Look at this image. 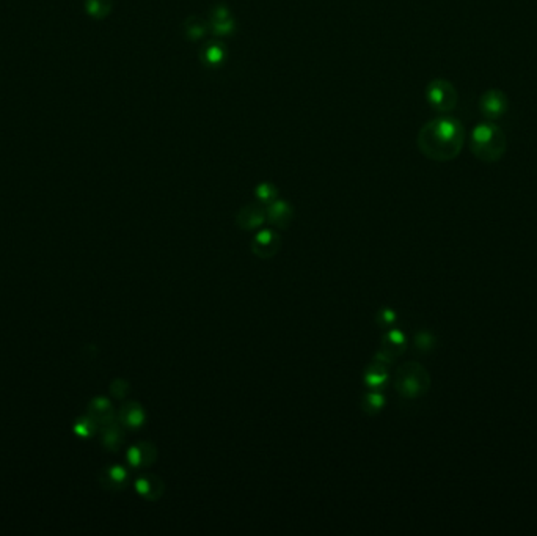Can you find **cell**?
<instances>
[{
  "label": "cell",
  "instance_id": "1",
  "mask_svg": "<svg viewBox=\"0 0 537 536\" xmlns=\"http://www.w3.org/2000/svg\"><path fill=\"white\" fill-rule=\"evenodd\" d=\"M417 145L427 159L448 162L457 158L465 145V127L457 118L438 117L419 129Z\"/></svg>",
  "mask_w": 537,
  "mask_h": 536
},
{
  "label": "cell",
  "instance_id": "2",
  "mask_svg": "<svg viewBox=\"0 0 537 536\" xmlns=\"http://www.w3.org/2000/svg\"><path fill=\"white\" fill-rule=\"evenodd\" d=\"M507 139L503 129L495 121L478 123L470 135V150L474 158L486 164H495L506 153Z\"/></svg>",
  "mask_w": 537,
  "mask_h": 536
},
{
  "label": "cell",
  "instance_id": "3",
  "mask_svg": "<svg viewBox=\"0 0 537 536\" xmlns=\"http://www.w3.org/2000/svg\"><path fill=\"white\" fill-rule=\"evenodd\" d=\"M431 385L429 373L418 362L400 365L394 375V387L400 397L415 399L423 397Z\"/></svg>",
  "mask_w": 537,
  "mask_h": 536
},
{
  "label": "cell",
  "instance_id": "4",
  "mask_svg": "<svg viewBox=\"0 0 537 536\" xmlns=\"http://www.w3.org/2000/svg\"><path fill=\"white\" fill-rule=\"evenodd\" d=\"M426 101L438 113H451L459 103V93L446 79H434L426 87Z\"/></svg>",
  "mask_w": 537,
  "mask_h": 536
},
{
  "label": "cell",
  "instance_id": "5",
  "mask_svg": "<svg viewBox=\"0 0 537 536\" xmlns=\"http://www.w3.org/2000/svg\"><path fill=\"white\" fill-rule=\"evenodd\" d=\"M509 111V99L506 93L498 88H491L479 98V112L488 121L501 120Z\"/></svg>",
  "mask_w": 537,
  "mask_h": 536
},
{
  "label": "cell",
  "instance_id": "6",
  "mask_svg": "<svg viewBox=\"0 0 537 536\" xmlns=\"http://www.w3.org/2000/svg\"><path fill=\"white\" fill-rule=\"evenodd\" d=\"M282 247V237L278 236L272 230H264V232L258 233L253 241H251V250L256 256L267 260V258L275 256L278 250Z\"/></svg>",
  "mask_w": 537,
  "mask_h": 536
},
{
  "label": "cell",
  "instance_id": "7",
  "mask_svg": "<svg viewBox=\"0 0 537 536\" xmlns=\"http://www.w3.org/2000/svg\"><path fill=\"white\" fill-rule=\"evenodd\" d=\"M388 359L379 351L377 356L372 359L371 365L365 371V384L371 387V389L384 387L386 381H388Z\"/></svg>",
  "mask_w": 537,
  "mask_h": 536
},
{
  "label": "cell",
  "instance_id": "8",
  "mask_svg": "<svg viewBox=\"0 0 537 536\" xmlns=\"http://www.w3.org/2000/svg\"><path fill=\"white\" fill-rule=\"evenodd\" d=\"M227 56L228 49L225 43L219 42V39H213V42H208L201 47L200 62L206 68H210V70H217V68H220L227 62Z\"/></svg>",
  "mask_w": 537,
  "mask_h": 536
},
{
  "label": "cell",
  "instance_id": "9",
  "mask_svg": "<svg viewBox=\"0 0 537 536\" xmlns=\"http://www.w3.org/2000/svg\"><path fill=\"white\" fill-rule=\"evenodd\" d=\"M266 217V209L261 206V203H250V205L241 208V211L237 213L236 222L242 230H255L261 225Z\"/></svg>",
  "mask_w": 537,
  "mask_h": 536
},
{
  "label": "cell",
  "instance_id": "10",
  "mask_svg": "<svg viewBox=\"0 0 537 536\" xmlns=\"http://www.w3.org/2000/svg\"><path fill=\"white\" fill-rule=\"evenodd\" d=\"M158 458V450L149 442H139L127 451L129 464L134 467H148L151 466Z\"/></svg>",
  "mask_w": 537,
  "mask_h": 536
},
{
  "label": "cell",
  "instance_id": "11",
  "mask_svg": "<svg viewBox=\"0 0 537 536\" xmlns=\"http://www.w3.org/2000/svg\"><path fill=\"white\" fill-rule=\"evenodd\" d=\"M266 216H267V219L272 225L280 227V228H286L292 220V216H294V209H292V206L289 205L288 201L275 200L267 206Z\"/></svg>",
  "mask_w": 537,
  "mask_h": 536
},
{
  "label": "cell",
  "instance_id": "12",
  "mask_svg": "<svg viewBox=\"0 0 537 536\" xmlns=\"http://www.w3.org/2000/svg\"><path fill=\"white\" fill-rule=\"evenodd\" d=\"M135 487L148 500H158L160 495L164 494V481H162L158 475H141V477L135 481Z\"/></svg>",
  "mask_w": 537,
  "mask_h": 536
},
{
  "label": "cell",
  "instance_id": "13",
  "mask_svg": "<svg viewBox=\"0 0 537 536\" xmlns=\"http://www.w3.org/2000/svg\"><path fill=\"white\" fill-rule=\"evenodd\" d=\"M88 416H90L98 425L107 426L115 422V413L110 401L107 398H94L88 408Z\"/></svg>",
  "mask_w": 537,
  "mask_h": 536
},
{
  "label": "cell",
  "instance_id": "14",
  "mask_svg": "<svg viewBox=\"0 0 537 536\" xmlns=\"http://www.w3.org/2000/svg\"><path fill=\"white\" fill-rule=\"evenodd\" d=\"M405 343L407 340L403 332L390 330L388 334L382 338V348H380V352L391 362L394 357H398L400 352L405 349Z\"/></svg>",
  "mask_w": 537,
  "mask_h": 536
},
{
  "label": "cell",
  "instance_id": "15",
  "mask_svg": "<svg viewBox=\"0 0 537 536\" xmlns=\"http://www.w3.org/2000/svg\"><path fill=\"white\" fill-rule=\"evenodd\" d=\"M120 422L123 423L127 428H140L145 422V412L141 409V406L135 401L126 403L120 411Z\"/></svg>",
  "mask_w": 537,
  "mask_h": 536
},
{
  "label": "cell",
  "instance_id": "16",
  "mask_svg": "<svg viewBox=\"0 0 537 536\" xmlns=\"http://www.w3.org/2000/svg\"><path fill=\"white\" fill-rule=\"evenodd\" d=\"M182 32H184V37L189 39V42H198V39H203L209 32V21L203 19L200 16H189L184 25H182Z\"/></svg>",
  "mask_w": 537,
  "mask_h": 536
},
{
  "label": "cell",
  "instance_id": "17",
  "mask_svg": "<svg viewBox=\"0 0 537 536\" xmlns=\"http://www.w3.org/2000/svg\"><path fill=\"white\" fill-rule=\"evenodd\" d=\"M126 481L127 472L120 466L108 467V469L101 475V483H103V486L108 487V490H121V487H125Z\"/></svg>",
  "mask_w": 537,
  "mask_h": 536
},
{
  "label": "cell",
  "instance_id": "18",
  "mask_svg": "<svg viewBox=\"0 0 537 536\" xmlns=\"http://www.w3.org/2000/svg\"><path fill=\"white\" fill-rule=\"evenodd\" d=\"M113 8L112 0H85L87 15L93 19H106Z\"/></svg>",
  "mask_w": 537,
  "mask_h": 536
},
{
  "label": "cell",
  "instance_id": "19",
  "mask_svg": "<svg viewBox=\"0 0 537 536\" xmlns=\"http://www.w3.org/2000/svg\"><path fill=\"white\" fill-rule=\"evenodd\" d=\"M125 436L123 431H121L117 422H113L110 425L104 426V432H103V442L107 447L108 450H118L121 444H123Z\"/></svg>",
  "mask_w": 537,
  "mask_h": 536
},
{
  "label": "cell",
  "instance_id": "20",
  "mask_svg": "<svg viewBox=\"0 0 537 536\" xmlns=\"http://www.w3.org/2000/svg\"><path fill=\"white\" fill-rule=\"evenodd\" d=\"M236 29L237 27H236V21L233 19V16L228 18V19H223V21H214V23L209 21V30L214 37H219V38L231 37V35H234Z\"/></svg>",
  "mask_w": 537,
  "mask_h": 536
},
{
  "label": "cell",
  "instance_id": "21",
  "mask_svg": "<svg viewBox=\"0 0 537 536\" xmlns=\"http://www.w3.org/2000/svg\"><path fill=\"white\" fill-rule=\"evenodd\" d=\"M384 406H385V398L382 393H377V392H372V393H368V395H365L362 401V409L366 413H369V416H374V413L382 411Z\"/></svg>",
  "mask_w": 537,
  "mask_h": 536
},
{
  "label": "cell",
  "instance_id": "22",
  "mask_svg": "<svg viewBox=\"0 0 537 536\" xmlns=\"http://www.w3.org/2000/svg\"><path fill=\"white\" fill-rule=\"evenodd\" d=\"M98 423L90 416L80 417L76 423H74V432L79 434L80 437H90L96 432Z\"/></svg>",
  "mask_w": 537,
  "mask_h": 536
},
{
  "label": "cell",
  "instance_id": "23",
  "mask_svg": "<svg viewBox=\"0 0 537 536\" xmlns=\"http://www.w3.org/2000/svg\"><path fill=\"white\" fill-rule=\"evenodd\" d=\"M255 195H256V199L260 200V203H266V205H270L272 201L277 200L278 191H277V187L272 185V182H261V185L255 189Z\"/></svg>",
  "mask_w": 537,
  "mask_h": 536
},
{
  "label": "cell",
  "instance_id": "24",
  "mask_svg": "<svg viewBox=\"0 0 537 536\" xmlns=\"http://www.w3.org/2000/svg\"><path fill=\"white\" fill-rule=\"evenodd\" d=\"M231 18V13L228 10L227 5L223 4H217L213 6V10H210L209 13V21L214 23V21H223V19H228Z\"/></svg>",
  "mask_w": 537,
  "mask_h": 536
},
{
  "label": "cell",
  "instance_id": "25",
  "mask_svg": "<svg viewBox=\"0 0 537 536\" xmlns=\"http://www.w3.org/2000/svg\"><path fill=\"white\" fill-rule=\"evenodd\" d=\"M396 321V313L391 308H380L377 313V323L380 325H390Z\"/></svg>",
  "mask_w": 537,
  "mask_h": 536
},
{
  "label": "cell",
  "instance_id": "26",
  "mask_svg": "<svg viewBox=\"0 0 537 536\" xmlns=\"http://www.w3.org/2000/svg\"><path fill=\"white\" fill-rule=\"evenodd\" d=\"M110 392H112L113 397L125 398L129 393V384L126 381H123V379H117V381L112 384Z\"/></svg>",
  "mask_w": 537,
  "mask_h": 536
},
{
  "label": "cell",
  "instance_id": "27",
  "mask_svg": "<svg viewBox=\"0 0 537 536\" xmlns=\"http://www.w3.org/2000/svg\"><path fill=\"white\" fill-rule=\"evenodd\" d=\"M434 344V338L429 334H418L417 335V346L419 349H429Z\"/></svg>",
  "mask_w": 537,
  "mask_h": 536
}]
</instances>
